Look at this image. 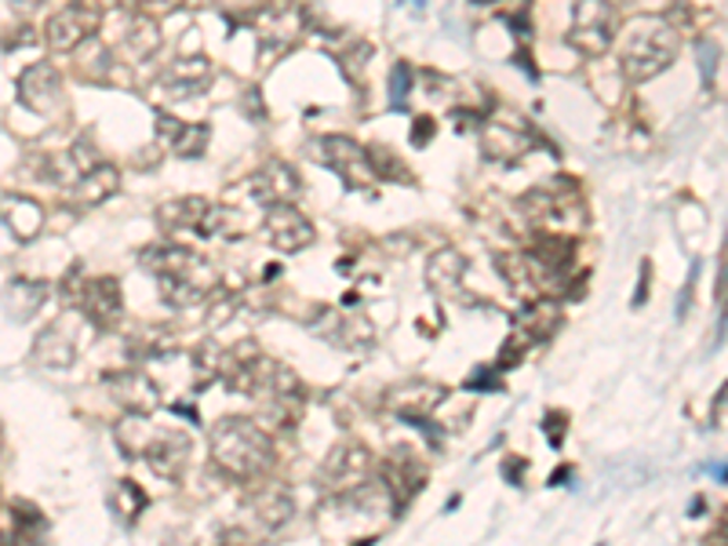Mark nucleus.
Segmentation results:
<instances>
[{
  "label": "nucleus",
  "mask_w": 728,
  "mask_h": 546,
  "mask_svg": "<svg viewBox=\"0 0 728 546\" xmlns=\"http://www.w3.org/2000/svg\"><path fill=\"white\" fill-rule=\"evenodd\" d=\"M139 263L157 277V292H161V299L171 310L205 303L219 284L208 259L182 249V244H153V249L142 252Z\"/></svg>",
  "instance_id": "1"
},
{
  "label": "nucleus",
  "mask_w": 728,
  "mask_h": 546,
  "mask_svg": "<svg viewBox=\"0 0 728 546\" xmlns=\"http://www.w3.org/2000/svg\"><path fill=\"white\" fill-rule=\"evenodd\" d=\"M211 463L233 481H259L273 466V441L259 423L230 415L211 431Z\"/></svg>",
  "instance_id": "2"
},
{
  "label": "nucleus",
  "mask_w": 728,
  "mask_h": 546,
  "mask_svg": "<svg viewBox=\"0 0 728 546\" xmlns=\"http://www.w3.org/2000/svg\"><path fill=\"white\" fill-rule=\"evenodd\" d=\"M678 51H681V33L667 19L641 16L627 26L624 48H619V67H624L627 81L645 84L652 77L667 73L674 67V59H678Z\"/></svg>",
  "instance_id": "3"
},
{
  "label": "nucleus",
  "mask_w": 728,
  "mask_h": 546,
  "mask_svg": "<svg viewBox=\"0 0 728 546\" xmlns=\"http://www.w3.org/2000/svg\"><path fill=\"white\" fill-rule=\"evenodd\" d=\"M66 306H73L77 314H84L99 332H110L124 317V292L117 277H66L62 284Z\"/></svg>",
  "instance_id": "4"
},
{
  "label": "nucleus",
  "mask_w": 728,
  "mask_h": 546,
  "mask_svg": "<svg viewBox=\"0 0 728 546\" xmlns=\"http://www.w3.org/2000/svg\"><path fill=\"white\" fill-rule=\"evenodd\" d=\"M619 37V11L608 0H579L572 11V26H568L565 41L576 48L579 55H605Z\"/></svg>",
  "instance_id": "5"
},
{
  "label": "nucleus",
  "mask_w": 728,
  "mask_h": 546,
  "mask_svg": "<svg viewBox=\"0 0 728 546\" xmlns=\"http://www.w3.org/2000/svg\"><path fill=\"white\" fill-rule=\"evenodd\" d=\"M539 146L536 128L518 113H496L481 128V158L492 164H518Z\"/></svg>",
  "instance_id": "6"
},
{
  "label": "nucleus",
  "mask_w": 728,
  "mask_h": 546,
  "mask_svg": "<svg viewBox=\"0 0 728 546\" xmlns=\"http://www.w3.org/2000/svg\"><path fill=\"white\" fill-rule=\"evenodd\" d=\"M521 208L536 226H558V230H568V226L582 230V226H587V204H582L576 186H568V182H554V186L528 190Z\"/></svg>",
  "instance_id": "7"
},
{
  "label": "nucleus",
  "mask_w": 728,
  "mask_h": 546,
  "mask_svg": "<svg viewBox=\"0 0 728 546\" xmlns=\"http://www.w3.org/2000/svg\"><path fill=\"white\" fill-rule=\"evenodd\" d=\"M310 150L328 172L339 175V182L347 190H361L368 179H376L372 164H368V150L350 135H321Z\"/></svg>",
  "instance_id": "8"
},
{
  "label": "nucleus",
  "mask_w": 728,
  "mask_h": 546,
  "mask_svg": "<svg viewBox=\"0 0 728 546\" xmlns=\"http://www.w3.org/2000/svg\"><path fill=\"white\" fill-rule=\"evenodd\" d=\"M99 11H91L84 4H66L62 11H56V16L48 19V48L51 51H77V48H84L91 37L99 33Z\"/></svg>",
  "instance_id": "9"
},
{
  "label": "nucleus",
  "mask_w": 728,
  "mask_h": 546,
  "mask_svg": "<svg viewBox=\"0 0 728 546\" xmlns=\"http://www.w3.org/2000/svg\"><path fill=\"white\" fill-rule=\"evenodd\" d=\"M102 386L110 390V397L117 401V405L128 408V415H153L157 408H161V386L139 368L106 375Z\"/></svg>",
  "instance_id": "10"
},
{
  "label": "nucleus",
  "mask_w": 728,
  "mask_h": 546,
  "mask_svg": "<svg viewBox=\"0 0 728 546\" xmlns=\"http://www.w3.org/2000/svg\"><path fill=\"white\" fill-rule=\"evenodd\" d=\"M317 237V230L296 204H270L267 208V241L277 252L296 255L302 249H310Z\"/></svg>",
  "instance_id": "11"
},
{
  "label": "nucleus",
  "mask_w": 728,
  "mask_h": 546,
  "mask_svg": "<svg viewBox=\"0 0 728 546\" xmlns=\"http://www.w3.org/2000/svg\"><path fill=\"white\" fill-rule=\"evenodd\" d=\"M211 81H216V70H211V62L201 55V51H182V55L171 59L161 73V88L171 99L201 95V91L211 88Z\"/></svg>",
  "instance_id": "12"
},
{
  "label": "nucleus",
  "mask_w": 728,
  "mask_h": 546,
  "mask_svg": "<svg viewBox=\"0 0 728 546\" xmlns=\"http://www.w3.org/2000/svg\"><path fill=\"white\" fill-rule=\"evenodd\" d=\"M248 190H251V201H259L262 208L270 204H296L299 193H302V179L291 164L285 161H270L262 164L256 175L248 179Z\"/></svg>",
  "instance_id": "13"
},
{
  "label": "nucleus",
  "mask_w": 728,
  "mask_h": 546,
  "mask_svg": "<svg viewBox=\"0 0 728 546\" xmlns=\"http://www.w3.org/2000/svg\"><path fill=\"white\" fill-rule=\"evenodd\" d=\"M387 405H390V412L397 415V419L422 426L437 408L445 405V386L422 383V380H408V383H401V386L390 390V401H387Z\"/></svg>",
  "instance_id": "14"
},
{
  "label": "nucleus",
  "mask_w": 728,
  "mask_h": 546,
  "mask_svg": "<svg viewBox=\"0 0 728 546\" xmlns=\"http://www.w3.org/2000/svg\"><path fill=\"white\" fill-rule=\"evenodd\" d=\"M139 459L150 463L153 474H161L168 481H179L182 471H187V463H190V437L179 434V431H157V426H153V434H150V441H146Z\"/></svg>",
  "instance_id": "15"
},
{
  "label": "nucleus",
  "mask_w": 728,
  "mask_h": 546,
  "mask_svg": "<svg viewBox=\"0 0 728 546\" xmlns=\"http://www.w3.org/2000/svg\"><path fill=\"white\" fill-rule=\"evenodd\" d=\"M19 102L33 113H51L62 102V73L51 62H33L19 77Z\"/></svg>",
  "instance_id": "16"
},
{
  "label": "nucleus",
  "mask_w": 728,
  "mask_h": 546,
  "mask_svg": "<svg viewBox=\"0 0 728 546\" xmlns=\"http://www.w3.org/2000/svg\"><path fill=\"white\" fill-rule=\"evenodd\" d=\"M37 364H44L51 372H66L77 361V335H73V310L62 314L59 321H51L48 328L37 335L33 343Z\"/></svg>",
  "instance_id": "17"
},
{
  "label": "nucleus",
  "mask_w": 728,
  "mask_h": 546,
  "mask_svg": "<svg viewBox=\"0 0 728 546\" xmlns=\"http://www.w3.org/2000/svg\"><path fill=\"white\" fill-rule=\"evenodd\" d=\"M0 223L8 226L16 241L30 244L44 230V204L37 198H26V193H0Z\"/></svg>",
  "instance_id": "18"
},
{
  "label": "nucleus",
  "mask_w": 728,
  "mask_h": 546,
  "mask_svg": "<svg viewBox=\"0 0 728 546\" xmlns=\"http://www.w3.org/2000/svg\"><path fill=\"white\" fill-rule=\"evenodd\" d=\"M382 481H387L382 488L393 496V506H405L422 485H427V471H422L419 455L412 448H397L390 452L387 466H382Z\"/></svg>",
  "instance_id": "19"
},
{
  "label": "nucleus",
  "mask_w": 728,
  "mask_h": 546,
  "mask_svg": "<svg viewBox=\"0 0 728 546\" xmlns=\"http://www.w3.org/2000/svg\"><path fill=\"white\" fill-rule=\"evenodd\" d=\"M157 139H161L176 158L197 161V158H205V150L211 142V128L208 124H182L171 113H157Z\"/></svg>",
  "instance_id": "20"
},
{
  "label": "nucleus",
  "mask_w": 728,
  "mask_h": 546,
  "mask_svg": "<svg viewBox=\"0 0 728 546\" xmlns=\"http://www.w3.org/2000/svg\"><path fill=\"white\" fill-rule=\"evenodd\" d=\"M117 190H121V172H117L113 164H106V161H96L91 168H84V172L77 175L70 186H66L70 201L81 204V208H96L102 201H110Z\"/></svg>",
  "instance_id": "21"
},
{
  "label": "nucleus",
  "mask_w": 728,
  "mask_h": 546,
  "mask_svg": "<svg viewBox=\"0 0 728 546\" xmlns=\"http://www.w3.org/2000/svg\"><path fill=\"white\" fill-rule=\"evenodd\" d=\"M368 466H372V459H368V448L357 445V441H350V445H342V448H336L332 455H328L325 481L336 492H350L357 485H365Z\"/></svg>",
  "instance_id": "22"
},
{
  "label": "nucleus",
  "mask_w": 728,
  "mask_h": 546,
  "mask_svg": "<svg viewBox=\"0 0 728 546\" xmlns=\"http://www.w3.org/2000/svg\"><path fill=\"white\" fill-rule=\"evenodd\" d=\"M48 299V284L44 281H30V277H11L4 284V292H0V303H4V314L16 321V324H26L37 317V310L44 306Z\"/></svg>",
  "instance_id": "23"
},
{
  "label": "nucleus",
  "mask_w": 728,
  "mask_h": 546,
  "mask_svg": "<svg viewBox=\"0 0 728 546\" xmlns=\"http://www.w3.org/2000/svg\"><path fill=\"white\" fill-rule=\"evenodd\" d=\"M161 44H164L161 22H157L153 16H146V11L131 16L128 30H124V55L131 62H150L157 51H161Z\"/></svg>",
  "instance_id": "24"
},
{
  "label": "nucleus",
  "mask_w": 728,
  "mask_h": 546,
  "mask_svg": "<svg viewBox=\"0 0 728 546\" xmlns=\"http://www.w3.org/2000/svg\"><path fill=\"white\" fill-rule=\"evenodd\" d=\"M462 273H467V255H462V252H452V249L437 252V255L430 259V263H427V284H430V292H433V295H441V299L459 295V289H462Z\"/></svg>",
  "instance_id": "25"
},
{
  "label": "nucleus",
  "mask_w": 728,
  "mask_h": 546,
  "mask_svg": "<svg viewBox=\"0 0 728 546\" xmlns=\"http://www.w3.org/2000/svg\"><path fill=\"white\" fill-rule=\"evenodd\" d=\"M251 510H256L262 528L277 532V528H285L291 517H296V499H291L288 488L270 485V488H259L256 496H251Z\"/></svg>",
  "instance_id": "26"
},
{
  "label": "nucleus",
  "mask_w": 728,
  "mask_h": 546,
  "mask_svg": "<svg viewBox=\"0 0 728 546\" xmlns=\"http://www.w3.org/2000/svg\"><path fill=\"white\" fill-rule=\"evenodd\" d=\"M211 201L205 198H176V201H164L157 208V223L164 230H201L205 215H208Z\"/></svg>",
  "instance_id": "27"
},
{
  "label": "nucleus",
  "mask_w": 728,
  "mask_h": 546,
  "mask_svg": "<svg viewBox=\"0 0 728 546\" xmlns=\"http://www.w3.org/2000/svg\"><path fill=\"white\" fill-rule=\"evenodd\" d=\"M150 506V496L136 485V481H113L110 488V510L117 514V522L121 525H136L139 514Z\"/></svg>",
  "instance_id": "28"
},
{
  "label": "nucleus",
  "mask_w": 728,
  "mask_h": 546,
  "mask_svg": "<svg viewBox=\"0 0 728 546\" xmlns=\"http://www.w3.org/2000/svg\"><path fill=\"white\" fill-rule=\"evenodd\" d=\"M518 324H521L518 332H525L528 340L542 343L547 335H554V332L561 328V310H558V303H547V299H542V303H536V306L525 310V314L518 317Z\"/></svg>",
  "instance_id": "29"
},
{
  "label": "nucleus",
  "mask_w": 728,
  "mask_h": 546,
  "mask_svg": "<svg viewBox=\"0 0 728 546\" xmlns=\"http://www.w3.org/2000/svg\"><path fill=\"white\" fill-rule=\"evenodd\" d=\"M328 343H336L342 350H368L372 346V324L361 321V317H347L332 324V332H328Z\"/></svg>",
  "instance_id": "30"
},
{
  "label": "nucleus",
  "mask_w": 728,
  "mask_h": 546,
  "mask_svg": "<svg viewBox=\"0 0 728 546\" xmlns=\"http://www.w3.org/2000/svg\"><path fill=\"white\" fill-rule=\"evenodd\" d=\"M368 164H372L376 179H393V182H412V172L405 168V161L390 153L387 146H372L368 150Z\"/></svg>",
  "instance_id": "31"
},
{
  "label": "nucleus",
  "mask_w": 728,
  "mask_h": 546,
  "mask_svg": "<svg viewBox=\"0 0 728 546\" xmlns=\"http://www.w3.org/2000/svg\"><path fill=\"white\" fill-rule=\"evenodd\" d=\"M412 88H416L412 67H408V62H397V67L390 70V107L408 110V95H412Z\"/></svg>",
  "instance_id": "32"
},
{
  "label": "nucleus",
  "mask_w": 728,
  "mask_h": 546,
  "mask_svg": "<svg viewBox=\"0 0 728 546\" xmlns=\"http://www.w3.org/2000/svg\"><path fill=\"white\" fill-rule=\"evenodd\" d=\"M368 59H372V44H353V51H339V62L350 81H357V67H368Z\"/></svg>",
  "instance_id": "33"
},
{
  "label": "nucleus",
  "mask_w": 728,
  "mask_h": 546,
  "mask_svg": "<svg viewBox=\"0 0 728 546\" xmlns=\"http://www.w3.org/2000/svg\"><path fill=\"white\" fill-rule=\"evenodd\" d=\"M139 11H146V16H171V11H179L187 0H131Z\"/></svg>",
  "instance_id": "34"
},
{
  "label": "nucleus",
  "mask_w": 728,
  "mask_h": 546,
  "mask_svg": "<svg viewBox=\"0 0 728 546\" xmlns=\"http://www.w3.org/2000/svg\"><path fill=\"white\" fill-rule=\"evenodd\" d=\"M696 59H699V70H704V81H714V70H718V48L714 44H699L696 48Z\"/></svg>",
  "instance_id": "35"
},
{
  "label": "nucleus",
  "mask_w": 728,
  "mask_h": 546,
  "mask_svg": "<svg viewBox=\"0 0 728 546\" xmlns=\"http://www.w3.org/2000/svg\"><path fill=\"white\" fill-rule=\"evenodd\" d=\"M525 471H528V463L521 459V455H507V459H502V477H507L510 485H521Z\"/></svg>",
  "instance_id": "36"
},
{
  "label": "nucleus",
  "mask_w": 728,
  "mask_h": 546,
  "mask_svg": "<svg viewBox=\"0 0 728 546\" xmlns=\"http://www.w3.org/2000/svg\"><path fill=\"white\" fill-rule=\"evenodd\" d=\"M433 142V117H422V121L412 124V146H430Z\"/></svg>",
  "instance_id": "37"
},
{
  "label": "nucleus",
  "mask_w": 728,
  "mask_h": 546,
  "mask_svg": "<svg viewBox=\"0 0 728 546\" xmlns=\"http://www.w3.org/2000/svg\"><path fill=\"white\" fill-rule=\"evenodd\" d=\"M561 419H565V412H550L547 415V437H550L554 448H561V426H558Z\"/></svg>",
  "instance_id": "38"
},
{
  "label": "nucleus",
  "mask_w": 728,
  "mask_h": 546,
  "mask_svg": "<svg viewBox=\"0 0 728 546\" xmlns=\"http://www.w3.org/2000/svg\"><path fill=\"white\" fill-rule=\"evenodd\" d=\"M467 386H470V390H481V394H485V390H499V380H496L492 372H478Z\"/></svg>",
  "instance_id": "39"
},
{
  "label": "nucleus",
  "mask_w": 728,
  "mask_h": 546,
  "mask_svg": "<svg viewBox=\"0 0 728 546\" xmlns=\"http://www.w3.org/2000/svg\"><path fill=\"white\" fill-rule=\"evenodd\" d=\"M8 4H11V8H16V11H19V16H30V11H37V8H41V4H44V0H8Z\"/></svg>",
  "instance_id": "40"
},
{
  "label": "nucleus",
  "mask_w": 728,
  "mask_h": 546,
  "mask_svg": "<svg viewBox=\"0 0 728 546\" xmlns=\"http://www.w3.org/2000/svg\"><path fill=\"white\" fill-rule=\"evenodd\" d=\"M648 273H652V266L641 263V289H638V295H634V306L645 303V295H648Z\"/></svg>",
  "instance_id": "41"
},
{
  "label": "nucleus",
  "mask_w": 728,
  "mask_h": 546,
  "mask_svg": "<svg viewBox=\"0 0 728 546\" xmlns=\"http://www.w3.org/2000/svg\"><path fill=\"white\" fill-rule=\"evenodd\" d=\"M277 4H281V0H277Z\"/></svg>",
  "instance_id": "42"
}]
</instances>
